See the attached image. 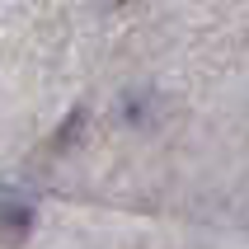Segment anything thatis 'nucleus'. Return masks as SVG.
<instances>
[{"label":"nucleus","mask_w":249,"mask_h":249,"mask_svg":"<svg viewBox=\"0 0 249 249\" xmlns=\"http://www.w3.org/2000/svg\"><path fill=\"white\" fill-rule=\"evenodd\" d=\"M33 221H38L33 197L5 183V188H0V245H24V240L33 235Z\"/></svg>","instance_id":"obj_1"},{"label":"nucleus","mask_w":249,"mask_h":249,"mask_svg":"<svg viewBox=\"0 0 249 249\" xmlns=\"http://www.w3.org/2000/svg\"><path fill=\"white\" fill-rule=\"evenodd\" d=\"M99 5H123V0H99Z\"/></svg>","instance_id":"obj_2"}]
</instances>
